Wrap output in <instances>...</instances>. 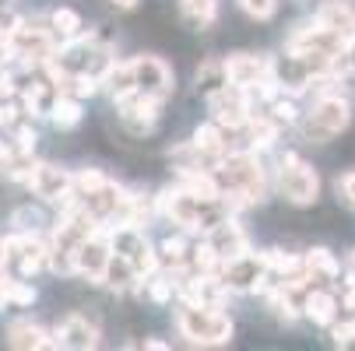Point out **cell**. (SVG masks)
Listing matches in <instances>:
<instances>
[{
  "label": "cell",
  "instance_id": "cell-4",
  "mask_svg": "<svg viewBox=\"0 0 355 351\" xmlns=\"http://www.w3.org/2000/svg\"><path fill=\"white\" fill-rule=\"evenodd\" d=\"M278 193L288 200V204H295V208L317 204V197H320V176H317V169L306 159L285 152L282 162H278Z\"/></svg>",
  "mask_w": 355,
  "mask_h": 351
},
{
  "label": "cell",
  "instance_id": "cell-22",
  "mask_svg": "<svg viewBox=\"0 0 355 351\" xmlns=\"http://www.w3.org/2000/svg\"><path fill=\"white\" fill-rule=\"evenodd\" d=\"M183 21L197 32H205L218 21V0H183Z\"/></svg>",
  "mask_w": 355,
  "mask_h": 351
},
{
  "label": "cell",
  "instance_id": "cell-7",
  "mask_svg": "<svg viewBox=\"0 0 355 351\" xmlns=\"http://www.w3.org/2000/svg\"><path fill=\"white\" fill-rule=\"evenodd\" d=\"M116 116H120V127L130 137H148L151 130L159 127L162 102H159V98H148V95L134 91L127 98H116Z\"/></svg>",
  "mask_w": 355,
  "mask_h": 351
},
{
  "label": "cell",
  "instance_id": "cell-32",
  "mask_svg": "<svg viewBox=\"0 0 355 351\" xmlns=\"http://www.w3.org/2000/svg\"><path fill=\"white\" fill-rule=\"evenodd\" d=\"M345 67H348V71L355 74V35H352V39L345 42Z\"/></svg>",
  "mask_w": 355,
  "mask_h": 351
},
{
  "label": "cell",
  "instance_id": "cell-2",
  "mask_svg": "<svg viewBox=\"0 0 355 351\" xmlns=\"http://www.w3.org/2000/svg\"><path fill=\"white\" fill-rule=\"evenodd\" d=\"M176 327L190 344L200 348H222L232 341V320L215 309V306H197V303H180L176 309Z\"/></svg>",
  "mask_w": 355,
  "mask_h": 351
},
{
  "label": "cell",
  "instance_id": "cell-6",
  "mask_svg": "<svg viewBox=\"0 0 355 351\" xmlns=\"http://www.w3.org/2000/svg\"><path fill=\"white\" fill-rule=\"evenodd\" d=\"M208 109H211V120H218L222 127H229L232 134L243 130L253 116V102H250V91L239 88V84H222L208 95Z\"/></svg>",
  "mask_w": 355,
  "mask_h": 351
},
{
  "label": "cell",
  "instance_id": "cell-21",
  "mask_svg": "<svg viewBox=\"0 0 355 351\" xmlns=\"http://www.w3.org/2000/svg\"><path fill=\"white\" fill-rule=\"evenodd\" d=\"M49 120H53V127H57V130H74V127L85 120V98L60 91V98H57L53 113H49Z\"/></svg>",
  "mask_w": 355,
  "mask_h": 351
},
{
  "label": "cell",
  "instance_id": "cell-31",
  "mask_svg": "<svg viewBox=\"0 0 355 351\" xmlns=\"http://www.w3.org/2000/svg\"><path fill=\"white\" fill-rule=\"evenodd\" d=\"M338 193L345 197V204L355 208V172H345V176L338 179Z\"/></svg>",
  "mask_w": 355,
  "mask_h": 351
},
{
  "label": "cell",
  "instance_id": "cell-36",
  "mask_svg": "<svg viewBox=\"0 0 355 351\" xmlns=\"http://www.w3.org/2000/svg\"><path fill=\"white\" fill-rule=\"evenodd\" d=\"M348 285H355V249H352V257H348Z\"/></svg>",
  "mask_w": 355,
  "mask_h": 351
},
{
  "label": "cell",
  "instance_id": "cell-14",
  "mask_svg": "<svg viewBox=\"0 0 355 351\" xmlns=\"http://www.w3.org/2000/svg\"><path fill=\"white\" fill-rule=\"evenodd\" d=\"M53 341H57V348L88 351V348H95V344H98V327H95L88 316H81V313H71V316H67V320L57 327Z\"/></svg>",
  "mask_w": 355,
  "mask_h": 351
},
{
  "label": "cell",
  "instance_id": "cell-16",
  "mask_svg": "<svg viewBox=\"0 0 355 351\" xmlns=\"http://www.w3.org/2000/svg\"><path fill=\"white\" fill-rule=\"evenodd\" d=\"M320 28H327L331 35H338V39H352L355 35V8H348L345 0H327V4L317 11V18H313Z\"/></svg>",
  "mask_w": 355,
  "mask_h": 351
},
{
  "label": "cell",
  "instance_id": "cell-10",
  "mask_svg": "<svg viewBox=\"0 0 355 351\" xmlns=\"http://www.w3.org/2000/svg\"><path fill=\"white\" fill-rule=\"evenodd\" d=\"M39 200H46V204H67V200H74V172L53 165V162H39L32 179L25 183Z\"/></svg>",
  "mask_w": 355,
  "mask_h": 351
},
{
  "label": "cell",
  "instance_id": "cell-5",
  "mask_svg": "<svg viewBox=\"0 0 355 351\" xmlns=\"http://www.w3.org/2000/svg\"><path fill=\"white\" fill-rule=\"evenodd\" d=\"M57 42H60V39L53 35V28H49V25H28V21H21V25L15 28L8 49H11V60H21L25 67L42 71L49 60L57 57V49H60Z\"/></svg>",
  "mask_w": 355,
  "mask_h": 351
},
{
  "label": "cell",
  "instance_id": "cell-29",
  "mask_svg": "<svg viewBox=\"0 0 355 351\" xmlns=\"http://www.w3.org/2000/svg\"><path fill=\"white\" fill-rule=\"evenodd\" d=\"M239 8H243V15H250L253 21H268V18H275V11H278V0H239Z\"/></svg>",
  "mask_w": 355,
  "mask_h": 351
},
{
  "label": "cell",
  "instance_id": "cell-12",
  "mask_svg": "<svg viewBox=\"0 0 355 351\" xmlns=\"http://www.w3.org/2000/svg\"><path fill=\"white\" fill-rule=\"evenodd\" d=\"M205 246L211 249V257H215L218 264H229V260H236V257L250 253V239H246L243 225H239L232 215H229L225 222H218V225H211V228L205 232Z\"/></svg>",
  "mask_w": 355,
  "mask_h": 351
},
{
  "label": "cell",
  "instance_id": "cell-8",
  "mask_svg": "<svg viewBox=\"0 0 355 351\" xmlns=\"http://www.w3.org/2000/svg\"><path fill=\"white\" fill-rule=\"evenodd\" d=\"M110 257H113V239H110V232L98 228V232H92L88 239L78 242V249H74V274L88 278L92 285H103Z\"/></svg>",
  "mask_w": 355,
  "mask_h": 351
},
{
  "label": "cell",
  "instance_id": "cell-25",
  "mask_svg": "<svg viewBox=\"0 0 355 351\" xmlns=\"http://www.w3.org/2000/svg\"><path fill=\"white\" fill-rule=\"evenodd\" d=\"M268 116L271 120H278L282 127H292V123H299L302 120V113H299V106H295V95L292 91H282L275 102H268Z\"/></svg>",
  "mask_w": 355,
  "mask_h": 351
},
{
  "label": "cell",
  "instance_id": "cell-24",
  "mask_svg": "<svg viewBox=\"0 0 355 351\" xmlns=\"http://www.w3.org/2000/svg\"><path fill=\"white\" fill-rule=\"evenodd\" d=\"M222 84H229V81H225V60H205V64L197 67V91L211 95V91L222 88Z\"/></svg>",
  "mask_w": 355,
  "mask_h": 351
},
{
  "label": "cell",
  "instance_id": "cell-23",
  "mask_svg": "<svg viewBox=\"0 0 355 351\" xmlns=\"http://www.w3.org/2000/svg\"><path fill=\"white\" fill-rule=\"evenodd\" d=\"M49 28H53V35H57L60 42H67V39H78V35L85 32V25H81V15H78V11H71V8H57L53 15H49Z\"/></svg>",
  "mask_w": 355,
  "mask_h": 351
},
{
  "label": "cell",
  "instance_id": "cell-1",
  "mask_svg": "<svg viewBox=\"0 0 355 351\" xmlns=\"http://www.w3.org/2000/svg\"><path fill=\"white\" fill-rule=\"evenodd\" d=\"M215 176L222 183V197L236 208H246V204H261L264 193H268V179H264V169L257 162V155L239 147V152H229L218 159L215 165Z\"/></svg>",
  "mask_w": 355,
  "mask_h": 351
},
{
  "label": "cell",
  "instance_id": "cell-13",
  "mask_svg": "<svg viewBox=\"0 0 355 351\" xmlns=\"http://www.w3.org/2000/svg\"><path fill=\"white\" fill-rule=\"evenodd\" d=\"M271 74H275V60H268V57H257V53H229L225 57V81L239 84L246 91H253Z\"/></svg>",
  "mask_w": 355,
  "mask_h": 351
},
{
  "label": "cell",
  "instance_id": "cell-9",
  "mask_svg": "<svg viewBox=\"0 0 355 351\" xmlns=\"http://www.w3.org/2000/svg\"><path fill=\"white\" fill-rule=\"evenodd\" d=\"M218 278L229 285V291H264V285L271 281L264 253H243V257L222 264Z\"/></svg>",
  "mask_w": 355,
  "mask_h": 351
},
{
  "label": "cell",
  "instance_id": "cell-34",
  "mask_svg": "<svg viewBox=\"0 0 355 351\" xmlns=\"http://www.w3.org/2000/svg\"><path fill=\"white\" fill-rule=\"evenodd\" d=\"M141 348H155V351H166L169 344H166V341H155V337H144V341H141Z\"/></svg>",
  "mask_w": 355,
  "mask_h": 351
},
{
  "label": "cell",
  "instance_id": "cell-20",
  "mask_svg": "<svg viewBox=\"0 0 355 351\" xmlns=\"http://www.w3.org/2000/svg\"><path fill=\"white\" fill-rule=\"evenodd\" d=\"M302 260H306L310 281H338L341 278V264L334 260V253H331V249H324V246H313Z\"/></svg>",
  "mask_w": 355,
  "mask_h": 351
},
{
  "label": "cell",
  "instance_id": "cell-17",
  "mask_svg": "<svg viewBox=\"0 0 355 351\" xmlns=\"http://www.w3.org/2000/svg\"><path fill=\"white\" fill-rule=\"evenodd\" d=\"M8 344H11V348H18V351L57 348L53 334H49V330H42V327H39V323H32V320H15V323L8 327Z\"/></svg>",
  "mask_w": 355,
  "mask_h": 351
},
{
  "label": "cell",
  "instance_id": "cell-11",
  "mask_svg": "<svg viewBox=\"0 0 355 351\" xmlns=\"http://www.w3.org/2000/svg\"><path fill=\"white\" fill-rule=\"evenodd\" d=\"M130 67H134V84H137L141 95L159 98V102H166V98L173 95L176 78H173L166 60H159V57H134Z\"/></svg>",
  "mask_w": 355,
  "mask_h": 351
},
{
  "label": "cell",
  "instance_id": "cell-37",
  "mask_svg": "<svg viewBox=\"0 0 355 351\" xmlns=\"http://www.w3.org/2000/svg\"><path fill=\"white\" fill-rule=\"evenodd\" d=\"M8 264V253H4V239H0V267Z\"/></svg>",
  "mask_w": 355,
  "mask_h": 351
},
{
  "label": "cell",
  "instance_id": "cell-15",
  "mask_svg": "<svg viewBox=\"0 0 355 351\" xmlns=\"http://www.w3.org/2000/svg\"><path fill=\"white\" fill-rule=\"evenodd\" d=\"M338 313H341V303H338V295L327 291V288H310L306 298H302V316H310L317 327H334Z\"/></svg>",
  "mask_w": 355,
  "mask_h": 351
},
{
  "label": "cell",
  "instance_id": "cell-27",
  "mask_svg": "<svg viewBox=\"0 0 355 351\" xmlns=\"http://www.w3.org/2000/svg\"><path fill=\"white\" fill-rule=\"evenodd\" d=\"M11 225H15V232H39V228L46 225V215H42L39 208L25 204V208H18V211L11 215Z\"/></svg>",
  "mask_w": 355,
  "mask_h": 351
},
{
  "label": "cell",
  "instance_id": "cell-28",
  "mask_svg": "<svg viewBox=\"0 0 355 351\" xmlns=\"http://www.w3.org/2000/svg\"><path fill=\"white\" fill-rule=\"evenodd\" d=\"M110 179H106V172L103 169H81V172H74V193L78 197H88V193H95L98 186H106Z\"/></svg>",
  "mask_w": 355,
  "mask_h": 351
},
{
  "label": "cell",
  "instance_id": "cell-35",
  "mask_svg": "<svg viewBox=\"0 0 355 351\" xmlns=\"http://www.w3.org/2000/svg\"><path fill=\"white\" fill-rule=\"evenodd\" d=\"M345 309L355 316V285H348V295H345Z\"/></svg>",
  "mask_w": 355,
  "mask_h": 351
},
{
  "label": "cell",
  "instance_id": "cell-3",
  "mask_svg": "<svg viewBox=\"0 0 355 351\" xmlns=\"http://www.w3.org/2000/svg\"><path fill=\"white\" fill-rule=\"evenodd\" d=\"M348 123H352V102L341 98V95H334V91L320 95L313 102V109L302 113V120H299L302 137H306L310 144H327L331 137L345 134Z\"/></svg>",
  "mask_w": 355,
  "mask_h": 351
},
{
  "label": "cell",
  "instance_id": "cell-30",
  "mask_svg": "<svg viewBox=\"0 0 355 351\" xmlns=\"http://www.w3.org/2000/svg\"><path fill=\"white\" fill-rule=\"evenodd\" d=\"M8 137H11V144H15V152H35V141H39L35 127H32V123H25V120H21Z\"/></svg>",
  "mask_w": 355,
  "mask_h": 351
},
{
  "label": "cell",
  "instance_id": "cell-26",
  "mask_svg": "<svg viewBox=\"0 0 355 351\" xmlns=\"http://www.w3.org/2000/svg\"><path fill=\"white\" fill-rule=\"evenodd\" d=\"M35 303V288L28 281H8L4 288V306H15V309H25Z\"/></svg>",
  "mask_w": 355,
  "mask_h": 351
},
{
  "label": "cell",
  "instance_id": "cell-19",
  "mask_svg": "<svg viewBox=\"0 0 355 351\" xmlns=\"http://www.w3.org/2000/svg\"><path fill=\"white\" fill-rule=\"evenodd\" d=\"M229 127H222L218 120H211V123H200L197 130H193V144L200 147V152H208L211 159H222V155H229V152H236L232 147V141H229Z\"/></svg>",
  "mask_w": 355,
  "mask_h": 351
},
{
  "label": "cell",
  "instance_id": "cell-18",
  "mask_svg": "<svg viewBox=\"0 0 355 351\" xmlns=\"http://www.w3.org/2000/svg\"><path fill=\"white\" fill-rule=\"evenodd\" d=\"M103 285L113 288V291H134L141 285V271L134 267L130 257H123V253H116V249H113V257L106 264V274H103Z\"/></svg>",
  "mask_w": 355,
  "mask_h": 351
},
{
  "label": "cell",
  "instance_id": "cell-33",
  "mask_svg": "<svg viewBox=\"0 0 355 351\" xmlns=\"http://www.w3.org/2000/svg\"><path fill=\"white\" fill-rule=\"evenodd\" d=\"M110 4H113V8H120V11H134V8L141 4V0H110Z\"/></svg>",
  "mask_w": 355,
  "mask_h": 351
}]
</instances>
